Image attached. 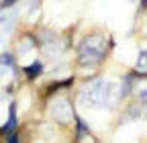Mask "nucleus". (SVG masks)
<instances>
[{
	"label": "nucleus",
	"mask_w": 147,
	"mask_h": 143,
	"mask_svg": "<svg viewBox=\"0 0 147 143\" xmlns=\"http://www.w3.org/2000/svg\"><path fill=\"white\" fill-rule=\"evenodd\" d=\"M110 47H113V41L102 45L100 43V35H88V37L80 43V61L82 63H100L106 57Z\"/></svg>",
	"instance_id": "f257e3e1"
},
{
	"label": "nucleus",
	"mask_w": 147,
	"mask_h": 143,
	"mask_svg": "<svg viewBox=\"0 0 147 143\" xmlns=\"http://www.w3.org/2000/svg\"><path fill=\"white\" fill-rule=\"evenodd\" d=\"M16 129H18V119H16V104L12 102V104H10V111H8V121L2 125V127H0V135L8 137V135L16 133Z\"/></svg>",
	"instance_id": "f03ea898"
},
{
	"label": "nucleus",
	"mask_w": 147,
	"mask_h": 143,
	"mask_svg": "<svg viewBox=\"0 0 147 143\" xmlns=\"http://www.w3.org/2000/svg\"><path fill=\"white\" fill-rule=\"evenodd\" d=\"M41 72H43V63L37 59V61H33L25 67V76H27V80H37L41 76Z\"/></svg>",
	"instance_id": "7ed1b4c3"
},
{
	"label": "nucleus",
	"mask_w": 147,
	"mask_h": 143,
	"mask_svg": "<svg viewBox=\"0 0 147 143\" xmlns=\"http://www.w3.org/2000/svg\"><path fill=\"white\" fill-rule=\"evenodd\" d=\"M0 63H4V65H14V57L10 55V53H4V55H0Z\"/></svg>",
	"instance_id": "20e7f679"
},
{
	"label": "nucleus",
	"mask_w": 147,
	"mask_h": 143,
	"mask_svg": "<svg viewBox=\"0 0 147 143\" xmlns=\"http://www.w3.org/2000/svg\"><path fill=\"white\" fill-rule=\"evenodd\" d=\"M6 143H21V137H18V131L6 137Z\"/></svg>",
	"instance_id": "39448f33"
},
{
	"label": "nucleus",
	"mask_w": 147,
	"mask_h": 143,
	"mask_svg": "<svg viewBox=\"0 0 147 143\" xmlns=\"http://www.w3.org/2000/svg\"><path fill=\"white\" fill-rule=\"evenodd\" d=\"M14 2H18V0H0V8H10Z\"/></svg>",
	"instance_id": "423d86ee"
}]
</instances>
